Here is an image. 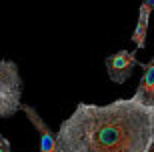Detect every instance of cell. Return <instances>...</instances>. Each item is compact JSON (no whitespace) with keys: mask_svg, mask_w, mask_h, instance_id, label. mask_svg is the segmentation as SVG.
Returning a JSON list of instances; mask_svg holds the SVG:
<instances>
[{"mask_svg":"<svg viewBox=\"0 0 154 152\" xmlns=\"http://www.w3.org/2000/svg\"><path fill=\"white\" fill-rule=\"evenodd\" d=\"M58 152H146L154 140V108L134 98L80 102L56 134Z\"/></svg>","mask_w":154,"mask_h":152,"instance_id":"1","label":"cell"},{"mask_svg":"<svg viewBox=\"0 0 154 152\" xmlns=\"http://www.w3.org/2000/svg\"><path fill=\"white\" fill-rule=\"evenodd\" d=\"M22 106V78L18 64L0 60V118H12Z\"/></svg>","mask_w":154,"mask_h":152,"instance_id":"2","label":"cell"},{"mask_svg":"<svg viewBox=\"0 0 154 152\" xmlns=\"http://www.w3.org/2000/svg\"><path fill=\"white\" fill-rule=\"evenodd\" d=\"M138 64V58L134 52L130 50H120L114 52L112 56L106 58V72H108V78L116 84H122L132 76V70Z\"/></svg>","mask_w":154,"mask_h":152,"instance_id":"3","label":"cell"},{"mask_svg":"<svg viewBox=\"0 0 154 152\" xmlns=\"http://www.w3.org/2000/svg\"><path fill=\"white\" fill-rule=\"evenodd\" d=\"M24 114H26V118L32 122L36 130H38V136H40V152H58V140H56V134L50 130V126L42 120L38 112H36L34 106H30V104H24L20 106Z\"/></svg>","mask_w":154,"mask_h":152,"instance_id":"4","label":"cell"},{"mask_svg":"<svg viewBox=\"0 0 154 152\" xmlns=\"http://www.w3.org/2000/svg\"><path fill=\"white\" fill-rule=\"evenodd\" d=\"M142 68H144V74L132 98L146 108H154V56L148 64H142Z\"/></svg>","mask_w":154,"mask_h":152,"instance_id":"5","label":"cell"},{"mask_svg":"<svg viewBox=\"0 0 154 152\" xmlns=\"http://www.w3.org/2000/svg\"><path fill=\"white\" fill-rule=\"evenodd\" d=\"M148 18H150V10L140 6V14H138V22L136 28L132 32V42L138 46V48H144L146 46V34H148Z\"/></svg>","mask_w":154,"mask_h":152,"instance_id":"6","label":"cell"},{"mask_svg":"<svg viewBox=\"0 0 154 152\" xmlns=\"http://www.w3.org/2000/svg\"><path fill=\"white\" fill-rule=\"evenodd\" d=\"M0 152H12L10 150V142L6 140L2 134H0Z\"/></svg>","mask_w":154,"mask_h":152,"instance_id":"7","label":"cell"},{"mask_svg":"<svg viewBox=\"0 0 154 152\" xmlns=\"http://www.w3.org/2000/svg\"><path fill=\"white\" fill-rule=\"evenodd\" d=\"M142 6H144V8H148V10L152 12L154 10V0H142Z\"/></svg>","mask_w":154,"mask_h":152,"instance_id":"8","label":"cell"},{"mask_svg":"<svg viewBox=\"0 0 154 152\" xmlns=\"http://www.w3.org/2000/svg\"><path fill=\"white\" fill-rule=\"evenodd\" d=\"M146 152H154V140H152V144L148 146V150H146Z\"/></svg>","mask_w":154,"mask_h":152,"instance_id":"9","label":"cell"}]
</instances>
